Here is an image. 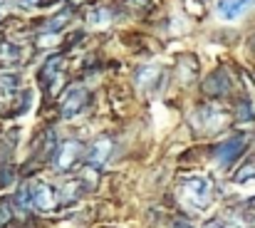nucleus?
Instances as JSON below:
<instances>
[{
	"label": "nucleus",
	"instance_id": "1",
	"mask_svg": "<svg viewBox=\"0 0 255 228\" xmlns=\"http://www.w3.org/2000/svg\"><path fill=\"white\" fill-rule=\"evenodd\" d=\"M178 199L186 209L191 211H203L211 199H213V189H211V181L203 179V176H186L181 179L178 184Z\"/></svg>",
	"mask_w": 255,
	"mask_h": 228
},
{
	"label": "nucleus",
	"instance_id": "2",
	"mask_svg": "<svg viewBox=\"0 0 255 228\" xmlns=\"http://www.w3.org/2000/svg\"><path fill=\"white\" fill-rule=\"evenodd\" d=\"M87 102H89L87 87L80 84V82H72V84L62 92V97H60V117H62V119H75L77 114L85 112Z\"/></svg>",
	"mask_w": 255,
	"mask_h": 228
},
{
	"label": "nucleus",
	"instance_id": "3",
	"mask_svg": "<svg viewBox=\"0 0 255 228\" xmlns=\"http://www.w3.org/2000/svg\"><path fill=\"white\" fill-rule=\"evenodd\" d=\"M80 159H85V147L77 139L62 142L57 147V154H55V169L57 171H72Z\"/></svg>",
	"mask_w": 255,
	"mask_h": 228
},
{
	"label": "nucleus",
	"instance_id": "4",
	"mask_svg": "<svg viewBox=\"0 0 255 228\" xmlns=\"http://www.w3.org/2000/svg\"><path fill=\"white\" fill-rule=\"evenodd\" d=\"M112 149H114V142H112V137H97V139H94V142L87 147L85 164H87V166H92V169H102V166L109 161Z\"/></svg>",
	"mask_w": 255,
	"mask_h": 228
},
{
	"label": "nucleus",
	"instance_id": "5",
	"mask_svg": "<svg viewBox=\"0 0 255 228\" xmlns=\"http://www.w3.org/2000/svg\"><path fill=\"white\" fill-rule=\"evenodd\" d=\"M62 67H65V55H62V52L47 55L45 62H42V67H40V84H42L45 89H52V84L62 75Z\"/></svg>",
	"mask_w": 255,
	"mask_h": 228
},
{
	"label": "nucleus",
	"instance_id": "6",
	"mask_svg": "<svg viewBox=\"0 0 255 228\" xmlns=\"http://www.w3.org/2000/svg\"><path fill=\"white\" fill-rule=\"evenodd\" d=\"M243 147H246V134H236V137H228L223 144H218V149H216V159H218V164L221 166H231L241 154H243Z\"/></svg>",
	"mask_w": 255,
	"mask_h": 228
},
{
	"label": "nucleus",
	"instance_id": "7",
	"mask_svg": "<svg viewBox=\"0 0 255 228\" xmlns=\"http://www.w3.org/2000/svg\"><path fill=\"white\" fill-rule=\"evenodd\" d=\"M255 7V0H216V12L221 20H238L243 12Z\"/></svg>",
	"mask_w": 255,
	"mask_h": 228
},
{
	"label": "nucleus",
	"instance_id": "8",
	"mask_svg": "<svg viewBox=\"0 0 255 228\" xmlns=\"http://www.w3.org/2000/svg\"><path fill=\"white\" fill-rule=\"evenodd\" d=\"M60 204V194L50 184H37L35 186V209L40 211H55Z\"/></svg>",
	"mask_w": 255,
	"mask_h": 228
},
{
	"label": "nucleus",
	"instance_id": "9",
	"mask_svg": "<svg viewBox=\"0 0 255 228\" xmlns=\"http://www.w3.org/2000/svg\"><path fill=\"white\" fill-rule=\"evenodd\" d=\"M203 87H206V92L213 94V97H216V94H226V92L231 89V77H228V72H223V70L211 72V75L206 77Z\"/></svg>",
	"mask_w": 255,
	"mask_h": 228
},
{
	"label": "nucleus",
	"instance_id": "10",
	"mask_svg": "<svg viewBox=\"0 0 255 228\" xmlns=\"http://www.w3.org/2000/svg\"><path fill=\"white\" fill-rule=\"evenodd\" d=\"M85 191H87L85 179H70V181L62 184V189H60V199H62L65 204H72V201H77L80 196H85Z\"/></svg>",
	"mask_w": 255,
	"mask_h": 228
},
{
	"label": "nucleus",
	"instance_id": "11",
	"mask_svg": "<svg viewBox=\"0 0 255 228\" xmlns=\"http://www.w3.org/2000/svg\"><path fill=\"white\" fill-rule=\"evenodd\" d=\"M198 122H201L203 129H216V127L223 122V114H221V109L206 104L203 109H198Z\"/></svg>",
	"mask_w": 255,
	"mask_h": 228
},
{
	"label": "nucleus",
	"instance_id": "12",
	"mask_svg": "<svg viewBox=\"0 0 255 228\" xmlns=\"http://www.w3.org/2000/svg\"><path fill=\"white\" fill-rule=\"evenodd\" d=\"M15 206H17V211H30L32 206H35V186H30V184H22L20 189H17V194H15Z\"/></svg>",
	"mask_w": 255,
	"mask_h": 228
},
{
	"label": "nucleus",
	"instance_id": "13",
	"mask_svg": "<svg viewBox=\"0 0 255 228\" xmlns=\"http://www.w3.org/2000/svg\"><path fill=\"white\" fill-rule=\"evenodd\" d=\"M159 79H161V70L159 67H141L136 72V84L144 87V89H154Z\"/></svg>",
	"mask_w": 255,
	"mask_h": 228
},
{
	"label": "nucleus",
	"instance_id": "14",
	"mask_svg": "<svg viewBox=\"0 0 255 228\" xmlns=\"http://www.w3.org/2000/svg\"><path fill=\"white\" fill-rule=\"evenodd\" d=\"M70 17H72V10H70V7H67V10H60L55 17H50V20L42 25V32H52V35H57V32L70 22Z\"/></svg>",
	"mask_w": 255,
	"mask_h": 228
},
{
	"label": "nucleus",
	"instance_id": "15",
	"mask_svg": "<svg viewBox=\"0 0 255 228\" xmlns=\"http://www.w3.org/2000/svg\"><path fill=\"white\" fill-rule=\"evenodd\" d=\"M22 55H20V47L12 45V42H0V62L2 65H15L20 62Z\"/></svg>",
	"mask_w": 255,
	"mask_h": 228
},
{
	"label": "nucleus",
	"instance_id": "16",
	"mask_svg": "<svg viewBox=\"0 0 255 228\" xmlns=\"http://www.w3.org/2000/svg\"><path fill=\"white\" fill-rule=\"evenodd\" d=\"M124 5L129 7V10H134V12H151L154 10V2L151 0H124Z\"/></svg>",
	"mask_w": 255,
	"mask_h": 228
},
{
	"label": "nucleus",
	"instance_id": "17",
	"mask_svg": "<svg viewBox=\"0 0 255 228\" xmlns=\"http://www.w3.org/2000/svg\"><path fill=\"white\" fill-rule=\"evenodd\" d=\"M109 20H112L109 7H97V10H92V15H89V22H92V25H104V22H109Z\"/></svg>",
	"mask_w": 255,
	"mask_h": 228
},
{
	"label": "nucleus",
	"instance_id": "18",
	"mask_svg": "<svg viewBox=\"0 0 255 228\" xmlns=\"http://www.w3.org/2000/svg\"><path fill=\"white\" fill-rule=\"evenodd\" d=\"M238 119H241V122H251V119H253V107H251L248 99L241 102V107H238Z\"/></svg>",
	"mask_w": 255,
	"mask_h": 228
},
{
	"label": "nucleus",
	"instance_id": "19",
	"mask_svg": "<svg viewBox=\"0 0 255 228\" xmlns=\"http://www.w3.org/2000/svg\"><path fill=\"white\" fill-rule=\"evenodd\" d=\"M0 89H5V92H15V89H17V77L15 75H2L0 77Z\"/></svg>",
	"mask_w": 255,
	"mask_h": 228
},
{
	"label": "nucleus",
	"instance_id": "20",
	"mask_svg": "<svg viewBox=\"0 0 255 228\" xmlns=\"http://www.w3.org/2000/svg\"><path fill=\"white\" fill-rule=\"evenodd\" d=\"M7 221H10V206L7 204H0V228H5Z\"/></svg>",
	"mask_w": 255,
	"mask_h": 228
},
{
	"label": "nucleus",
	"instance_id": "21",
	"mask_svg": "<svg viewBox=\"0 0 255 228\" xmlns=\"http://www.w3.org/2000/svg\"><path fill=\"white\" fill-rule=\"evenodd\" d=\"M10 181H12V169H0V186L2 184L7 186Z\"/></svg>",
	"mask_w": 255,
	"mask_h": 228
},
{
	"label": "nucleus",
	"instance_id": "22",
	"mask_svg": "<svg viewBox=\"0 0 255 228\" xmlns=\"http://www.w3.org/2000/svg\"><path fill=\"white\" fill-rule=\"evenodd\" d=\"M171 228H191V224H188V221H183V219H178V221H173V224H171Z\"/></svg>",
	"mask_w": 255,
	"mask_h": 228
},
{
	"label": "nucleus",
	"instance_id": "23",
	"mask_svg": "<svg viewBox=\"0 0 255 228\" xmlns=\"http://www.w3.org/2000/svg\"><path fill=\"white\" fill-rule=\"evenodd\" d=\"M203 228H226V226H223L221 221H208V224H206Z\"/></svg>",
	"mask_w": 255,
	"mask_h": 228
},
{
	"label": "nucleus",
	"instance_id": "24",
	"mask_svg": "<svg viewBox=\"0 0 255 228\" xmlns=\"http://www.w3.org/2000/svg\"><path fill=\"white\" fill-rule=\"evenodd\" d=\"M198 2H208V0H198Z\"/></svg>",
	"mask_w": 255,
	"mask_h": 228
}]
</instances>
